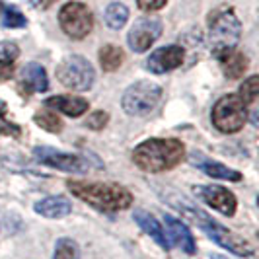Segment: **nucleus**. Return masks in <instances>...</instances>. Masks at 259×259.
<instances>
[{
    "label": "nucleus",
    "instance_id": "nucleus-33",
    "mask_svg": "<svg viewBox=\"0 0 259 259\" xmlns=\"http://www.w3.org/2000/svg\"><path fill=\"white\" fill-rule=\"evenodd\" d=\"M4 111H6V105H4V102L0 100V113H4Z\"/></svg>",
    "mask_w": 259,
    "mask_h": 259
},
{
    "label": "nucleus",
    "instance_id": "nucleus-28",
    "mask_svg": "<svg viewBox=\"0 0 259 259\" xmlns=\"http://www.w3.org/2000/svg\"><path fill=\"white\" fill-rule=\"evenodd\" d=\"M0 135H6V137H18L20 135V127L10 123L8 119H4L0 113Z\"/></svg>",
    "mask_w": 259,
    "mask_h": 259
},
{
    "label": "nucleus",
    "instance_id": "nucleus-29",
    "mask_svg": "<svg viewBox=\"0 0 259 259\" xmlns=\"http://www.w3.org/2000/svg\"><path fill=\"white\" fill-rule=\"evenodd\" d=\"M166 2H168V0H137L139 8L144 10V12H156V10H160Z\"/></svg>",
    "mask_w": 259,
    "mask_h": 259
},
{
    "label": "nucleus",
    "instance_id": "nucleus-25",
    "mask_svg": "<svg viewBox=\"0 0 259 259\" xmlns=\"http://www.w3.org/2000/svg\"><path fill=\"white\" fill-rule=\"evenodd\" d=\"M27 24L26 16L20 12L16 6L4 8V26L6 27H24Z\"/></svg>",
    "mask_w": 259,
    "mask_h": 259
},
{
    "label": "nucleus",
    "instance_id": "nucleus-34",
    "mask_svg": "<svg viewBox=\"0 0 259 259\" xmlns=\"http://www.w3.org/2000/svg\"><path fill=\"white\" fill-rule=\"evenodd\" d=\"M0 10H2V0H0Z\"/></svg>",
    "mask_w": 259,
    "mask_h": 259
},
{
    "label": "nucleus",
    "instance_id": "nucleus-19",
    "mask_svg": "<svg viewBox=\"0 0 259 259\" xmlns=\"http://www.w3.org/2000/svg\"><path fill=\"white\" fill-rule=\"evenodd\" d=\"M219 61H221L226 78H232V80L234 78H240L247 70V57L244 53H238L234 51V49L224 53L222 57H219Z\"/></svg>",
    "mask_w": 259,
    "mask_h": 259
},
{
    "label": "nucleus",
    "instance_id": "nucleus-5",
    "mask_svg": "<svg viewBox=\"0 0 259 259\" xmlns=\"http://www.w3.org/2000/svg\"><path fill=\"white\" fill-rule=\"evenodd\" d=\"M160 98H162V88L158 84L141 80V82H135L133 86H129L127 92L123 94V109L129 115H148L156 109Z\"/></svg>",
    "mask_w": 259,
    "mask_h": 259
},
{
    "label": "nucleus",
    "instance_id": "nucleus-12",
    "mask_svg": "<svg viewBox=\"0 0 259 259\" xmlns=\"http://www.w3.org/2000/svg\"><path fill=\"white\" fill-rule=\"evenodd\" d=\"M183 57H185V51H183L180 45H168V47L156 49V51L148 57L146 66H148V70L154 72V74H164V72H169V70L182 66Z\"/></svg>",
    "mask_w": 259,
    "mask_h": 259
},
{
    "label": "nucleus",
    "instance_id": "nucleus-4",
    "mask_svg": "<svg viewBox=\"0 0 259 259\" xmlns=\"http://www.w3.org/2000/svg\"><path fill=\"white\" fill-rule=\"evenodd\" d=\"M183 210H185V214H187L193 222H197L199 228L207 234L212 242H217L219 246L226 247L228 251H232V253L240 255V257H249V255L253 253V249L247 246L246 240L238 238V236L230 232L228 228H224V226L219 224L217 221H212V219L207 217L203 210L193 208V207H185Z\"/></svg>",
    "mask_w": 259,
    "mask_h": 259
},
{
    "label": "nucleus",
    "instance_id": "nucleus-11",
    "mask_svg": "<svg viewBox=\"0 0 259 259\" xmlns=\"http://www.w3.org/2000/svg\"><path fill=\"white\" fill-rule=\"evenodd\" d=\"M195 195L207 203L208 207L219 210L226 217H232L236 212V197L222 185H197L193 189Z\"/></svg>",
    "mask_w": 259,
    "mask_h": 259
},
{
    "label": "nucleus",
    "instance_id": "nucleus-8",
    "mask_svg": "<svg viewBox=\"0 0 259 259\" xmlns=\"http://www.w3.org/2000/svg\"><path fill=\"white\" fill-rule=\"evenodd\" d=\"M59 24L68 37L84 39L94 27V16L82 2H68L59 12Z\"/></svg>",
    "mask_w": 259,
    "mask_h": 259
},
{
    "label": "nucleus",
    "instance_id": "nucleus-21",
    "mask_svg": "<svg viewBox=\"0 0 259 259\" xmlns=\"http://www.w3.org/2000/svg\"><path fill=\"white\" fill-rule=\"evenodd\" d=\"M123 51L115 47V45H105L100 51V63H102V68L105 72H113L119 66L123 65Z\"/></svg>",
    "mask_w": 259,
    "mask_h": 259
},
{
    "label": "nucleus",
    "instance_id": "nucleus-3",
    "mask_svg": "<svg viewBox=\"0 0 259 259\" xmlns=\"http://www.w3.org/2000/svg\"><path fill=\"white\" fill-rule=\"evenodd\" d=\"M242 26L236 18L232 8H219L208 16V35H210V49L219 59L224 53L232 51L240 41Z\"/></svg>",
    "mask_w": 259,
    "mask_h": 259
},
{
    "label": "nucleus",
    "instance_id": "nucleus-32",
    "mask_svg": "<svg viewBox=\"0 0 259 259\" xmlns=\"http://www.w3.org/2000/svg\"><path fill=\"white\" fill-rule=\"evenodd\" d=\"M210 259H228V257H224V255H219V253H212V255H210Z\"/></svg>",
    "mask_w": 259,
    "mask_h": 259
},
{
    "label": "nucleus",
    "instance_id": "nucleus-24",
    "mask_svg": "<svg viewBox=\"0 0 259 259\" xmlns=\"http://www.w3.org/2000/svg\"><path fill=\"white\" fill-rule=\"evenodd\" d=\"M55 259H78L76 244L68 238H61L55 246Z\"/></svg>",
    "mask_w": 259,
    "mask_h": 259
},
{
    "label": "nucleus",
    "instance_id": "nucleus-13",
    "mask_svg": "<svg viewBox=\"0 0 259 259\" xmlns=\"http://www.w3.org/2000/svg\"><path fill=\"white\" fill-rule=\"evenodd\" d=\"M191 162H193L197 168L201 171H205L207 176L214 178V180H228V182H242V174L236 171V169H230L228 166H222L219 162H210L207 160L203 154L199 152H193L191 156Z\"/></svg>",
    "mask_w": 259,
    "mask_h": 259
},
{
    "label": "nucleus",
    "instance_id": "nucleus-20",
    "mask_svg": "<svg viewBox=\"0 0 259 259\" xmlns=\"http://www.w3.org/2000/svg\"><path fill=\"white\" fill-rule=\"evenodd\" d=\"M127 20H129V10H127L125 4L113 2V4L107 6V10H105V24L111 29H121L127 24Z\"/></svg>",
    "mask_w": 259,
    "mask_h": 259
},
{
    "label": "nucleus",
    "instance_id": "nucleus-6",
    "mask_svg": "<svg viewBox=\"0 0 259 259\" xmlns=\"http://www.w3.org/2000/svg\"><path fill=\"white\" fill-rule=\"evenodd\" d=\"M247 119V107L238 96H224L212 107V123L221 133H238Z\"/></svg>",
    "mask_w": 259,
    "mask_h": 259
},
{
    "label": "nucleus",
    "instance_id": "nucleus-31",
    "mask_svg": "<svg viewBox=\"0 0 259 259\" xmlns=\"http://www.w3.org/2000/svg\"><path fill=\"white\" fill-rule=\"evenodd\" d=\"M39 2H41V6H43V8H49V6H53L57 0H39Z\"/></svg>",
    "mask_w": 259,
    "mask_h": 259
},
{
    "label": "nucleus",
    "instance_id": "nucleus-7",
    "mask_svg": "<svg viewBox=\"0 0 259 259\" xmlns=\"http://www.w3.org/2000/svg\"><path fill=\"white\" fill-rule=\"evenodd\" d=\"M57 78L61 80V84H65L66 88L76 92H86L92 88L96 74H94V66L80 55L66 57L65 61L57 68Z\"/></svg>",
    "mask_w": 259,
    "mask_h": 259
},
{
    "label": "nucleus",
    "instance_id": "nucleus-14",
    "mask_svg": "<svg viewBox=\"0 0 259 259\" xmlns=\"http://www.w3.org/2000/svg\"><path fill=\"white\" fill-rule=\"evenodd\" d=\"M133 219H135V222L143 228V232L148 234L162 249H169L168 240H166V236H164V228L160 226V222L156 221L150 212H146V210H135V212H133Z\"/></svg>",
    "mask_w": 259,
    "mask_h": 259
},
{
    "label": "nucleus",
    "instance_id": "nucleus-10",
    "mask_svg": "<svg viewBox=\"0 0 259 259\" xmlns=\"http://www.w3.org/2000/svg\"><path fill=\"white\" fill-rule=\"evenodd\" d=\"M162 33V22L158 18H141L129 31V47L135 53H144Z\"/></svg>",
    "mask_w": 259,
    "mask_h": 259
},
{
    "label": "nucleus",
    "instance_id": "nucleus-30",
    "mask_svg": "<svg viewBox=\"0 0 259 259\" xmlns=\"http://www.w3.org/2000/svg\"><path fill=\"white\" fill-rule=\"evenodd\" d=\"M14 76V65L10 61H0V82H6Z\"/></svg>",
    "mask_w": 259,
    "mask_h": 259
},
{
    "label": "nucleus",
    "instance_id": "nucleus-17",
    "mask_svg": "<svg viewBox=\"0 0 259 259\" xmlns=\"http://www.w3.org/2000/svg\"><path fill=\"white\" fill-rule=\"evenodd\" d=\"M22 86L27 94H33V92H45L49 88V80L45 74V68L37 63H29L24 66V72H22Z\"/></svg>",
    "mask_w": 259,
    "mask_h": 259
},
{
    "label": "nucleus",
    "instance_id": "nucleus-16",
    "mask_svg": "<svg viewBox=\"0 0 259 259\" xmlns=\"http://www.w3.org/2000/svg\"><path fill=\"white\" fill-rule=\"evenodd\" d=\"M45 104L47 107H55V109L63 111L68 117H80L88 111V102L84 98H76V96H53Z\"/></svg>",
    "mask_w": 259,
    "mask_h": 259
},
{
    "label": "nucleus",
    "instance_id": "nucleus-18",
    "mask_svg": "<svg viewBox=\"0 0 259 259\" xmlns=\"http://www.w3.org/2000/svg\"><path fill=\"white\" fill-rule=\"evenodd\" d=\"M70 201L66 197H47L35 203V212L45 217V219H63L70 212Z\"/></svg>",
    "mask_w": 259,
    "mask_h": 259
},
{
    "label": "nucleus",
    "instance_id": "nucleus-27",
    "mask_svg": "<svg viewBox=\"0 0 259 259\" xmlns=\"http://www.w3.org/2000/svg\"><path fill=\"white\" fill-rule=\"evenodd\" d=\"M20 55V49L16 43H10V41H4L0 43V61H10L14 63V59Z\"/></svg>",
    "mask_w": 259,
    "mask_h": 259
},
{
    "label": "nucleus",
    "instance_id": "nucleus-15",
    "mask_svg": "<svg viewBox=\"0 0 259 259\" xmlns=\"http://www.w3.org/2000/svg\"><path fill=\"white\" fill-rule=\"evenodd\" d=\"M164 222H166V228H168V232L171 234V240H174L176 246H180L183 251H187V253H195V251H197L193 236L189 232V228H187L185 224H182V221H178V219L166 214Z\"/></svg>",
    "mask_w": 259,
    "mask_h": 259
},
{
    "label": "nucleus",
    "instance_id": "nucleus-23",
    "mask_svg": "<svg viewBox=\"0 0 259 259\" xmlns=\"http://www.w3.org/2000/svg\"><path fill=\"white\" fill-rule=\"evenodd\" d=\"M257 96H259V76H251L247 78L244 82V86L240 88V100L244 102V105H253L257 102Z\"/></svg>",
    "mask_w": 259,
    "mask_h": 259
},
{
    "label": "nucleus",
    "instance_id": "nucleus-2",
    "mask_svg": "<svg viewBox=\"0 0 259 259\" xmlns=\"http://www.w3.org/2000/svg\"><path fill=\"white\" fill-rule=\"evenodd\" d=\"M68 191L80 201L88 203L104 212H117L131 207L133 195L117 183H94V182H68Z\"/></svg>",
    "mask_w": 259,
    "mask_h": 259
},
{
    "label": "nucleus",
    "instance_id": "nucleus-26",
    "mask_svg": "<svg viewBox=\"0 0 259 259\" xmlns=\"http://www.w3.org/2000/svg\"><path fill=\"white\" fill-rule=\"evenodd\" d=\"M107 119H109V115H107L105 111H94V113L84 121V125H86L88 129L102 131L105 125H107Z\"/></svg>",
    "mask_w": 259,
    "mask_h": 259
},
{
    "label": "nucleus",
    "instance_id": "nucleus-9",
    "mask_svg": "<svg viewBox=\"0 0 259 259\" xmlns=\"http://www.w3.org/2000/svg\"><path fill=\"white\" fill-rule=\"evenodd\" d=\"M33 156L41 164H45L49 168L61 169V171H68V174H86L90 169V164H88L86 158L78 154L61 152V150H55L49 146H37L33 150Z\"/></svg>",
    "mask_w": 259,
    "mask_h": 259
},
{
    "label": "nucleus",
    "instance_id": "nucleus-22",
    "mask_svg": "<svg viewBox=\"0 0 259 259\" xmlns=\"http://www.w3.org/2000/svg\"><path fill=\"white\" fill-rule=\"evenodd\" d=\"M35 123H37L41 129L49 131V133H59V131L63 129V121H61V117L57 115V113H53V111H39L35 113Z\"/></svg>",
    "mask_w": 259,
    "mask_h": 259
},
{
    "label": "nucleus",
    "instance_id": "nucleus-1",
    "mask_svg": "<svg viewBox=\"0 0 259 259\" xmlns=\"http://www.w3.org/2000/svg\"><path fill=\"white\" fill-rule=\"evenodd\" d=\"M185 156V146L178 139H148L141 143L135 152V164L144 171H166L176 168Z\"/></svg>",
    "mask_w": 259,
    "mask_h": 259
}]
</instances>
